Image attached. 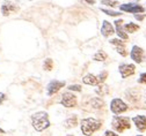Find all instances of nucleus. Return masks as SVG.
Here are the masks:
<instances>
[{
	"instance_id": "nucleus-2",
	"label": "nucleus",
	"mask_w": 146,
	"mask_h": 136,
	"mask_svg": "<svg viewBox=\"0 0 146 136\" xmlns=\"http://www.w3.org/2000/svg\"><path fill=\"white\" fill-rule=\"evenodd\" d=\"M81 131L85 136H90L102 127V122L94 118H86L81 120Z\"/></svg>"
},
{
	"instance_id": "nucleus-16",
	"label": "nucleus",
	"mask_w": 146,
	"mask_h": 136,
	"mask_svg": "<svg viewBox=\"0 0 146 136\" xmlns=\"http://www.w3.org/2000/svg\"><path fill=\"white\" fill-rule=\"evenodd\" d=\"M123 27H124V31L126 34H133V32H136L140 29V27L137 23H133V22H129L127 24H125Z\"/></svg>"
},
{
	"instance_id": "nucleus-12",
	"label": "nucleus",
	"mask_w": 146,
	"mask_h": 136,
	"mask_svg": "<svg viewBox=\"0 0 146 136\" xmlns=\"http://www.w3.org/2000/svg\"><path fill=\"white\" fill-rule=\"evenodd\" d=\"M123 20H116L115 21V28H116V34L119 37V39H122L123 42L129 39V35L124 31V27H123Z\"/></svg>"
},
{
	"instance_id": "nucleus-28",
	"label": "nucleus",
	"mask_w": 146,
	"mask_h": 136,
	"mask_svg": "<svg viewBox=\"0 0 146 136\" xmlns=\"http://www.w3.org/2000/svg\"><path fill=\"white\" fill-rule=\"evenodd\" d=\"M6 99V95L4 92H0V105H1Z\"/></svg>"
},
{
	"instance_id": "nucleus-9",
	"label": "nucleus",
	"mask_w": 146,
	"mask_h": 136,
	"mask_svg": "<svg viewBox=\"0 0 146 136\" xmlns=\"http://www.w3.org/2000/svg\"><path fill=\"white\" fill-rule=\"evenodd\" d=\"M118 70L122 79H126V77H129L136 73V66L133 64H121L118 66Z\"/></svg>"
},
{
	"instance_id": "nucleus-4",
	"label": "nucleus",
	"mask_w": 146,
	"mask_h": 136,
	"mask_svg": "<svg viewBox=\"0 0 146 136\" xmlns=\"http://www.w3.org/2000/svg\"><path fill=\"white\" fill-rule=\"evenodd\" d=\"M108 76V73L106 70L101 72L99 75H94V74H87L84 79H82V82L85 84H88V85H100L102 84L106 79Z\"/></svg>"
},
{
	"instance_id": "nucleus-31",
	"label": "nucleus",
	"mask_w": 146,
	"mask_h": 136,
	"mask_svg": "<svg viewBox=\"0 0 146 136\" xmlns=\"http://www.w3.org/2000/svg\"><path fill=\"white\" fill-rule=\"evenodd\" d=\"M137 136H144V135H137Z\"/></svg>"
},
{
	"instance_id": "nucleus-20",
	"label": "nucleus",
	"mask_w": 146,
	"mask_h": 136,
	"mask_svg": "<svg viewBox=\"0 0 146 136\" xmlns=\"http://www.w3.org/2000/svg\"><path fill=\"white\" fill-rule=\"evenodd\" d=\"M52 68H53V61L51 58H48L43 62V69L46 72H50V70H52Z\"/></svg>"
},
{
	"instance_id": "nucleus-26",
	"label": "nucleus",
	"mask_w": 146,
	"mask_h": 136,
	"mask_svg": "<svg viewBox=\"0 0 146 136\" xmlns=\"http://www.w3.org/2000/svg\"><path fill=\"white\" fill-rule=\"evenodd\" d=\"M145 17H146L145 14H137V15H135V18H136V20H138V21H143Z\"/></svg>"
},
{
	"instance_id": "nucleus-24",
	"label": "nucleus",
	"mask_w": 146,
	"mask_h": 136,
	"mask_svg": "<svg viewBox=\"0 0 146 136\" xmlns=\"http://www.w3.org/2000/svg\"><path fill=\"white\" fill-rule=\"evenodd\" d=\"M68 90H72V91H81L82 90V88H81V85H79V84H72V85H70L68 87Z\"/></svg>"
},
{
	"instance_id": "nucleus-10",
	"label": "nucleus",
	"mask_w": 146,
	"mask_h": 136,
	"mask_svg": "<svg viewBox=\"0 0 146 136\" xmlns=\"http://www.w3.org/2000/svg\"><path fill=\"white\" fill-rule=\"evenodd\" d=\"M63 87H65V81H58V80H52L48 87H46V93L48 96H52L57 93Z\"/></svg>"
},
{
	"instance_id": "nucleus-5",
	"label": "nucleus",
	"mask_w": 146,
	"mask_h": 136,
	"mask_svg": "<svg viewBox=\"0 0 146 136\" xmlns=\"http://www.w3.org/2000/svg\"><path fill=\"white\" fill-rule=\"evenodd\" d=\"M110 110L114 114H121L125 111L129 110V106H127L121 98H114L110 103Z\"/></svg>"
},
{
	"instance_id": "nucleus-6",
	"label": "nucleus",
	"mask_w": 146,
	"mask_h": 136,
	"mask_svg": "<svg viewBox=\"0 0 146 136\" xmlns=\"http://www.w3.org/2000/svg\"><path fill=\"white\" fill-rule=\"evenodd\" d=\"M119 9L126 13H133L135 15L137 14H143L145 12V8L140 5H138L137 3H129V4H124L119 6Z\"/></svg>"
},
{
	"instance_id": "nucleus-8",
	"label": "nucleus",
	"mask_w": 146,
	"mask_h": 136,
	"mask_svg": "<svg viewBox=\"0 0 146 136\" xmlns=\"http://www.w3.org/2000/svg\"><path fill=\"white\" fill-rule=\"evenodd\" d=\"M130 57L136 64H141L145 58V52L140 46L133 45L131 49V52H130Z\"/></svg>"
},
{
	"instance_id": "nucleus-7",
	"label": "nucleus",
	"mask_w": 146,
	"mask_h": 136,
	"mask_svg": "<svg viewBox=\"0 0 146 136\" xmlns=\"http://www.w3.org/2000/svg\"><path fill=\"white\" fill-rule=\"evenodd\" d=\"M62 105L64 107H74L77 105V96L74 93H71V92H64L62 96V101H60Z\"/></svg>"
},
{
	"instance_id": "nucleus-11",
	"label": "nucleus",
	"mask_w": 146,
	"mask_h": 136,
	"mask_svg": "<svg viewBox=\"0 0 146 136\" xmlns=\"http://www.w3.org/2000/svg\"><path fill=\"white\" fill-rule=\"evenodd\" d=\"M109 43L116 46V51L117 53H119L122 57H126L127 55V51H126V46H125V42L117 39V38H114V39H110Z\"/></svg>"
},
{
	"instance_id": "nucleus-13",
	"label": "nucleus",
	"mask_w": 146,
	"mask_h": 136,
	"mask_svg": "<svg viewBox=\"0 0 146 136\" xmlns=\"http://www.w3.org/2000/svg\"><path fill=\"white\" fill-rule=\"evenodd\" d=\"M132 121H133L136 128L140 133H144L146 130V116L145 115H136L132 118Z\"/></svg>"
},
{
	"instance_id": "nucleus-32",
	"label": "nucleus",
	"mask_w": 146,
	"mask_h": 136,
	"mask_svg": "<svg viewBox=\"0 0 146 136\" xmlns=\"http://www.w3.org/2000/svg\"><path fill=\"white\" fill-rule=\"evenodd\" d=\"M145 103H146V98H145Z\"/></svg>"
},
{
	"instance_id": "nucleus-3",
	"label": "nucleus",
	"mask_w": 146,
	"mask_h": 136,
	"mask_svg": "<svg viewBox=\"0 0 146 136\" xmlns=\"http://www.w3.org/2000/svg\"><path fill=\"white\" fill-rule=\"evenodd\" d=\"M130 121H131L130 118H127V116L115 115L113 118V121H111V126L117 133H123V131L131 128Z\"/></svg>"
},
{
	"instance_id": "nucleus-17",
	"label": "nucleus",
	"mask_w": 146,
	"mask_h": 136,
	"mask_svg": "<svg viewBox=\"0 0 146 136\" xmlns=\"http://www.w3.org/2000/svg\"><path fill=\"white\" fill-rule=\"evenodd\" d=\"M64 127L65 128H74L77 127L78 125V121H77V116H73V118H68L64 121Z\"/></svg>"
},
{
	"instance_id": "nucleus-25",
	"label": "nucleus",
	"mask_w": 146,
	"mask_h": 136,
	"mask_svg": "<svg viewBox=\"0 0 146 136\" xmlns=\"http://www.w3.org/2000/svg\"><path fill=\"white\" fill-rule=\"evenodd\" d=\"M101 4L107 5V6H111V7H114V6H116L117 4H119V3H118V1H108V0H102Z\"/></svg>"
},
{
	"instance_id": "nucleus-29",
	"label": "nucleus",
	"mask_w": 146,
	"mask_h": 136,
	"mask_svg": "<svg viewBox=\"0 0 146 136\" xmlns=\"http://www.w3.org/2000/svg\"><path fill=\"white\" fill-rule=\"evenodd\" d=\"M0 134H5V130H4V129H1V128H0Z\"/></svg>"
},
{
	"instance_id": "nucleus-30",
	"label": "nucleus",
	"mask_w": 146,
	"mask_h": 136,
	"mask_svg": "<svg viewBox=\"0 0 146 136\" xmlns=\"http://www.w3.org/2000/svg\"><path fill=\"white\" fill-rule=\"evenodd\" d=\"M66 136H73V135H72V134H68V135H66Z\"/></svg>"
},
{
	"instance_id": "nucleus-21",
	"label": "nucleus",
	"mask_w": 146,
	"mask_h": 136,
	"mask_svg": "<svg viewBox=\"0 0 146 136\" xmlns=\"http://www.w3.org/2000/svg\"><path fill=\"white\" fill-rule=\"evenodd\" d=\"M90 105H92L93 108H101L103 107L104 103L103 101H101V98H93L92 102H90Z\"/></svg>"
},
{
	"instance_id": "nucleus-18",
	"label": "nucleus",
	"mask_w": 146,
	"mask_h": 136,
	"mask_svg": "<svg viewBox=\"0 0 146 136\" xmlns=\"http://www.w3.org/2000/svg\"><path fill=\"white\" fill-rule=\"evenodd\" d=\"M95 92L99 95V96H106L108 92H109V87L107 85V84H100V85H98L96 87V89H95Z\"/></svg>"
},
{
	"instance_id": "nucleus-22",
	"label": "nucleus",
	"mask_w": 146,
	"mask_h": 136,
	"mask_svg": "<svg viewBox=\"0 0 146 136\" xmlns=\"http://www.w3.org/2000/svg\"><path fill=\"white\" fill-rule=\"evenodd\" d=\"M103 13H106L107 15H110V16H121L123 13H119V12H114V11H110V9H101Z\"/></svg>"
},
{
	"instance_id": "nucleus-15",
	"label": "nucleus",
	"mask_w": 146,
	"mask_h": 136,
	"mask_svg": "<svg viewBox=\"0 0 146 136\" xmlns=\"http://www.w3.org/2000/svg\"><path fill=\"white\" fill-rule=\"evenodd\" d=\"M17 11H19V8H17L16 6H14L12 3H5L1 6V13H3L4 16H8L11 13L17 12Z\"/></svg>"
},
{
	"instance_id": "nucleus-14",
	"label": "nucleus",
	"mask_w": 146,
	"mask_h": 136,
	"mask_svg": "<svg viewBox=\"0 0 146 136\" xmlns=\"http://www.w3.org/2000/svg\"><path fill=\"white\" fill-rule=\"evenodd\" d=\"M114 32H115V30H114V27H113V24L110 22H108V21H103L102 22V27H101L102 36L109 37V36H111Z\"/></svg>"
},
{
	"instance_id": "nucleus-19",
	"label": "nucleus",
	"mask_w": 146,
	"mask_h": 136,
	"mask_svg": "<svg viewBox=\"0 0 146 136\" xmlns=\"http://www.w3.org/2000/svg\"><path fill=\"white\" fill-rule=\"evenodd\" d=\"M107 59V53L104 51H98L93 55V60L94 61H104Z\"/></svg>"
},
{
	"instance_id": "nucleus-27",
	"label": "nucleus",
	"mask_w": 146,
	"mask_h": 136,
	"mask_svg": "<svg viewBox=\"0 0 146 136\" xmlns=\"http://www.w3.org/2000/svg\"><path fill=\"white\" fill-rule=\"evenodd\" d=\"M104 136H119V135H117L116 133H114V131H111V130H106Z\"/></svg>"
},
{
	"instance_id": "nucleus-23",
	"label": "nucleus",
	"mask_w": 146,
	"mask_h": 136,
	"mask_svg": "<svg viewBox=\"0 0 146 136\" xmlns=\"http://www.w3.org/2000/svg\"><path fill=\"white\" fill-rule=\"evenodd\" d=\"M138 83L140 84H146V73H141L138 77Z\"/></svg>"
},
{
	"instance_id": "nucleus-1",
	"label": "nucleus",
	"mask_w": 146,
	"mask_h": 136,
	"mask_svg": "<svg viewBox=\"0 0 146 136\" xmlns=\"http://www.w3.org/2000/svg\"><path fill=\"white\" fill-rule=\"evenodd\" d=\"M31 125L35 130L37 131H43L46 128L50 127V121H49V114L44 111L36 112L31 115Z\"/></svg>"
}]
</instances>
